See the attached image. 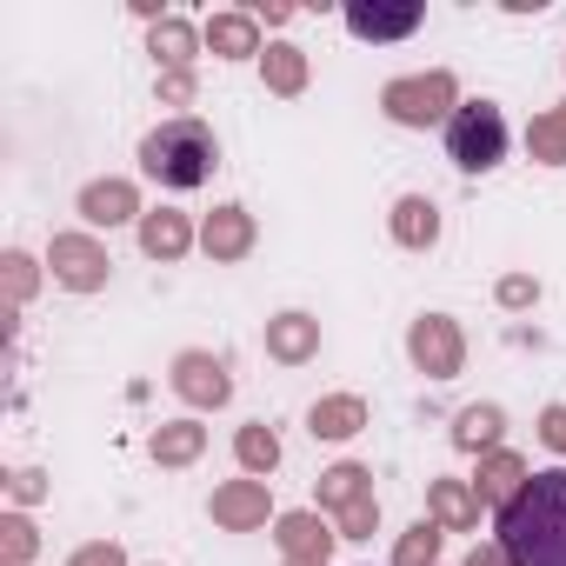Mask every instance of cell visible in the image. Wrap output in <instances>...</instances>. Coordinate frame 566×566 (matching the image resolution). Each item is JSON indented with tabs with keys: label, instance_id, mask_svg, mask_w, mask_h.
Instances as JSON below:
<instances>
[{
	"label": "cell",
	"instance_id": "1",
	"mask_svg": "<svg viewBox=\"0 0 566 566\" xmlns=\"http://www.w3.org/2000/svg\"><path fill=\"white\" fill-rule=\"evenodd\" d=\"M493 539L513 566H566V467H539L500 506Z\"/></svg>",
	"mask_w": 566,
	"mask_h": 566
},
{
	"label": "cell",
	"instance_id": "2",
	"mask_svg": "<svg viewBox=\"0 0 566 566\" xmlns=\"http://www.w3.org/2000/svg\"><path fill=\"white\" fill-rule=\"evenodd\" d=\"M213 167H220V140H213V127L200 114H167L160 127L140 134V174L154 187H167V193L207 187Z\"/></svg>",
	"mask_w": 566,
	"mask_h": 566
},
{
	"label": "cell",
	"instance_id": "3",
	"mask_svg": "<svg viewBox=\"0 0 566 566\" xmlns=\"http://www.w3.org/2000/svg\"><path fill=\"white\" fill-rule=\"evenodd\" d=\"M380 114H387L394 127H413V134L447 127V120L460 114V81H453L447 67H427V74H394V81L380 87Z\"/></svg>",
	"mask_w": 566,
	"mask_h": 566
},
{
	"label": "cell",
	"instance_id": "4",
	"mask_svg": "<svg viewBox=\"0 0 566 566\" xmlns=\"http://www.w3.org/2000/svg\"><path fill=\"white\" fill-rule=\"evenodd\" d=\"M506 114H500V101H460V114L447 120V160L460 167V174H493L500 160H506Z\"/></svg>",
	"mask_w": 566,
	"mask_h": 566
},
{
	"label": "cell",
	"instance_id": "5",
	"mask_svg": "<svg viewBox=\"0 0 566 566\" xmlns=\"http://www.w3.org/2000/svg\"><path fill=\"white\" fill-rule=\"evenodd\" d=\"M48 273H54V287H67V294H101L114 280V253H107L101 233L74 227V233L48 240Z\"/></svg>",
	"mask_w": 566,
	"mask_h": 566
},
{
	"label": "cell",
	"instance_id": "6",
	"mask_svg": "<svg viewBox=\"0 0 566 566\" xmlns=\"http://www.w3.org/2000/svg\"><path fill=\"white\" fill-rule=\"evenodd\" d=\"M407 360H413V374H427V380H460V374H467V334H460V321H453V314H420V321H407Z\"/></svg>",
	"mask_w": 566,
	"mask_h": 566
},
{
	"label": "cell",
	"instance_id": "7",
	"mask_svg": "<svg viewBox=\"0 0 566 566\" xmlns=\"http://www.w3.org/2000/svg\"><path fill=\"white\" fill-rule=\"evenodd\" d=\"M167 387H174L193 413H220V407L233 400V374H227V360L207 354V347H180V354L167 360Z\"/></svg>",
	"mask_w": 566,
	"mask_h": 566
},
{
	"label": "cell",
	"instance_id": "8",
	"mask_svg": "<svg viewBox=\"0 0 566 566\" xmlns=\"http://www.w3.org/2000/svg\"><path fill=\"white\" fill-rule=\"evenodd\" d=\"M420 21H427L420 0H347V34H354V41H374V48L413 41Z\"/></svg>",
	"mask_w": 566,
	"mask_h": 566
},
{
	"label": "cell",
	"instance_id": "9",
	"mask_svg": "<svg viewBox=\"0 0 566 566\" xmlns=\"http://www.w3.org/2000/svg\"><path fill=\"white\" fill-rule=\"evenodd\" d=\"M74 213L87 220V233H101V227H140V187L127 180V174H101V180H87L81 193H74Z\"/></svg>",
	"mask_w": 566,
	"mask_h": 566
},
{
	"label": "cell",
	"instance_id": "10",
	"mask_svg": "<svg viewBox=\"0 0 566 566\" xmlns=\"http://www.w3.org/2000/svg\"><path fill=\"white\" fill-rule=\"evenodd\" d=\"M207 513H213V526L220 533H260L266 520H280L273 513V493H266V480H220L213 486V500H207Z\"/></svg>",
	"mask_w": 566,
	"mask_h": 566
},
{
	"label": "cell",
	"instance_id": "11",
	"mask_svg": "<svg viewBox=\"0 0 566 566\" xmlns=\"http://www.w3.org/2000/svg\"><path fill=\"white\" fill-rule=\"evenodd\" d=\"M260 247V227H253V213L240 207V200H220L207 220H200V253L213 260V266H233V260H247Z\"/></svg>",
	"mask_w": 566,
	"mask_h": 566
},
{
	"label": "cell",
	"instance_id": "12",
	"mask_svg": "<svg viewBox=\"0 0 566 566\" xmlns=\"http://www.w3.org/2000/svg\"><path fill=\"white\" fill-rule=\"evenodd\" d=\"M334 520L321 513V506H294V513H280L273 520V546H280V559H334Z\"/></svg>",
	"mask_w": 566,
	"mask_h": 566
},
{
	"label": "cell",
	"instance_id": "13",
	"mask_svg": "<svg viewBox=\"0 0 566 566\" xmlns=\"http://www.w3.org/2000/svg\"><path fill=\"white\" fill-rule=\"evenodd\" d=\"M134 233H140V253L160 260V266H174V260H187V253L200 247V227H193L180 207H147Z\"/></svg>",
	"mask_w": 566,
	"mask_h": 566
},
{
	"label": "cell",
	"instance_id": "14",
	"mask_svg": "<svg viewBox=\"0 0 566 566\" xmlns=\"http://www.w3.org/2000/svg\"><path fill=\"white\" fill-rule=\"evenodd\" d=\"M260 347H266V360H280V367H307V360L321 354V321H314L307 307H287V314L266 321Z\"/></svg>",
	"mask_w": 566,
	"mask_h": 566
},
{
	"label": "cell",
	"instance_id": "15",
	"mask_svg": "<svg viewBox=\"0 0 566 566\" xmlns=\"http://www.w3.org/2000/svg\"><path fill=\"white\" fill-rule=\"evenodd\" d=\"M440 207H433V193H400L394 200V213H387V233H394V247H407V253H433L440 247Z\"/></svg>",
	"mask_w": 566,
	"mask_h": 566
},
{
	"label": "cell",
	"instance_id": "16",
	"mask_svg": "<svg viewBox=\"0 0 566 566\" xmlns=\"http://www.w3.org/2000/svg\"><path fill=\"white\" fill-rule=\"evenodd\" d=\"M200 34H207V54H213V61H260V54H266L260 21H253V14H240V8L207 14V21H200Z\"/></svg>",
	"mask_w": 566,
	"mask_h": 566
},
{
	"label": "cell",
	"instance_id": "17",
	"mask_svg": "<svg viewBox=\"0 0 566 566\" xmlns=\"http://www.w3.org/2000/svg\"><path fill=\"white\" fill-rule=\"evenodd\" d=\"M147 453H154V467H193L200 453H207V427H200V413H180V420H160L154 433H147Z\"/></svg>",
	"mask_w": 566,
	"mask_h": 566
},
{
	"label": "cell",
	"instance_id": "18",
	"mask_svg": "<svg viewBox=\"0 0 566 566\" xmlns=\"http://www.w3.org/2000/svg\"><path fill=\"white\" fill-rule=\"evenodd\" d=\"M500 440H506V407L500 400H473V407H460L453 413V447L460 453H500Z\"/></svg>",
	"mask_w": 566,
	"mask_h": 566
},
{
	"label": "cell",
	"instance_id": "19",
	"mask_svg": "<svg viewBox=\"0 0 566 566\" xmlns=\"http://www.w3.org/2000/svg\"><path fill=\"white\" fill-rule=\"evenodd\" d=\"M427 520L447 533H473L480 526V493L473 480H427Z\"/></svg>",
	"mask_w": 566,
	"mask_h": 566
},
{
	"label": "cell",
	"instance_id": "20",
	"mask_svg": "<svg viewBox=\"0 0 566 566\" xmlns=\"http://www.w3.org/2000/svg\"><path fill=\"white\" fill-rule=\"evenodd\" d=\"M260 81H266V94H280V101H301L307 81H314L307 48H294V41H266V54H260Z\"/></svg>",
	"mask_w": 566,
	"mask_h": 566
},
{
	"label": "cell",
	"instance_id": "21",
	"mask_svg": "<svg viewBox=\"0 0 566 566\" xmlns=\"http://www.w3.org/2000/svg\"><path fill=\"white\" fill-rule=\"evenodd\" d=\"M360 427H367V400H360V394H321V400L307 407V433H314V440H334V447H340V440H354Z\"/></svg>",
	"mask_w": 566,
	"mask_h": 566
},
{
	"label": "cell",
	"instance_id": "22",
	"mask_svg": "<svg viewBox=\"0 0 566 566\" xmlns=\"http://www.w3.org/2000/svg\"><path fill=\"white\" fill-rule=\"evenodd\" d=\"M526 480H533V467H526L513 447H500V453H486V460H480V473H473V493H480V506H493V513H500V506H506V500H513Z\"/></svg>",
	"mask_w": 566,
	"mask_h": 566
},
{
	"label": "cell",
	"instance_id": "23",
	"mask_svg": "<svg viewBox=\"0 0 566 566\" xmlns=\"http://www.w3.org/2000/svg\"><path fill=\"white\" fill-rule=\"evenodd\" d=\"M207 48V34L193 28V21H180V14H167V21H154L147 28V54L160 61V74H174V67H193V54Z\"/></svg>",
	"mask_w": 566,
	"mask_h": 566
},
{
	"label": "cell",
	"instance_id": "24",
	"mask_svg": "<svg viewBox=\"0 0 566 566\" xmlns=\"http://www.w3.org/2000/svg\"><path fill=\"white\" fill-rule=\"evenodd\" d=\"M367 493H374V473H367L360 460H340V467H327V473H321L314 506L334 520V513H347V506H354V500H367Z\"/></svg>",
	"mask_w": 566,
	"mask_h": 566
},
{
	"label": "cell",
	"instance_id": "25",
	"mask_svg": "<svg viewBox=\"0 0 566 566\" xmlns=\"http://www.w3.org/2000/svg\"><path fill=\"white\" fill-rule=\"evenodd\" d=\"M233 460H240L247 480H266V473L280 467V433H273L266 420H247V427L233 433Z\"/></svg>",
	"mask_w": 566,
	"mask_h": 566
},
{
	"label": "cell",
	"instance_id": "26",
	"mask_svg": "<svg viewBox=\"0 0 566 566\" xmlns=\"http://www.w3.org/2000/svg\"><path fill=\"white\" fill-rule=\"evenodd\" d=\"M526 160L533 167H566V101L526 120Z\"/></svg>",
	"mask_w": 566,
	"mask_h": 566
},
{
	"label": "cell",
	"instance_id": "27",
	"mask_svg": "<svg viewBox=\"0 0 566 566\" xmlns=\"http://www.w3.org/2000/svg\"><path fill=\"white\" fill-rule=\"evenodd\" d=\"M0 294H8V307L21 314V307L41 294V260L21 253V247H8V253H0Z\"/></svg>",
	"mask_w": 566,
	"mask_h": 566
},
{
	"label": "cell",
	"instance_id": "28",
	"mask_svg": "<svg viewBox=\"0 0 566 566\" xmlns=\"http://www.w3.org/2000/svg\"><path fill=\"white\" fill-rule=\"evenodd\" d=\"M34 553H41V526L21 506H8L0 513V566H28Z\"/></svg>",
	"mask_w": 566,
	"mask_h": 566
},
{
	"label": "cell",
	"instance_id": "29",
	"mask_svg": "<svg viewBox=\"0 0 566 566\" xmlns=\"http://www.w3.org/2000/svg\"><path fill=\"white\" fill-rule=\"evenodd\" d=\"M440 533H447V526L413 520V526L394 539V566H440Z\"/></svg>",
	"mask_w": 566,
	"mask_h": 566
},
{
	"label": "cell",
	"instance_id": "30",
	"mask_svg": "<svg viewBox=\"0 0 566 566\" xmlns=\"http://www.w3.org/2000/svg\"><path fill=\"white\" fill-rule=\"evenodd\" d=\"M493 301H500L506 314H533V307H539V280H533V273H500V280H493Z\"/></svg>",
	"mask_w": 566,
	"mask_h": 566
},
{
	"label": "cell",
	"instance_id": "31",
	"mask_svg": "<svg viewBox=\"0 0 566 566\" xmlns=\"http://www.w3.org/2000/svg\"><path fill=\"white\" fill-rule=\"evenodd\" d=\"M334 533H340V539H374V533H380V493H367V500H354L347 513H334Z\"/></svg>",
	"mask_w": 566,
	"mask_h": 566
},
{
	"label": "cell",
	"instance_id": "32",
	"mask_svg": "<svg viewBox=\"0 0 566 566\" xmlns=\"http://www.w3.org/2000/svg\"><path fill=\"white\" fill-rule=\"evenodd\" d=\"M154 94H160V107L187 114V107H193V94H200V81H193V67H174V74H160V81H154Z\"/></svg>",
	"mask_w": 566,
	"mask_h": 566
},
{
	"label": "cell",
	"instance_id": "33",
	"mask_svg": "<svg viewBox=\"0 0 566 566\" xmlns=\"http://www.w3.org/2000/svg\"><path fill=\"white\" fill-rule=\"evenodd\" d=\"M8 500H14L21 513L41 506V500H48V467H14V473H8Z\"/></svg>",
	"mask_w": 566,
	"mask_h": 566
},
{
	"label": "cell",
	"instance_id": "34",
	"mask_svg": "<svg viewBox=\"0 0 566 566\" xmlns=\"http://www.w3.org/2000/svg\"><path fill=\"white\" fill-rule=\"evenodd\" d=\"M67 566H134V559H127V546H120V539H87V546H74V553H67Z\"/></svg>",
	"mask_w": 566,
	"mask_h": 566
},
{
	"label": "cell",
	"instance_id": "35",
	"mask_svg": "<svg viewBox=\"0 0 566 566\" xmlns=\"http://www.w3.org/2000/svg\"><path fill=\"white\" fill-rule=\"evenodd\" d=\"M539 447L566 453V407H559V400H553V407H539Z\"/></svg>",
	"mask_w": 566,
	"mask_h": 566
},
{
	"label": "cell",
	"instance_id": "36",
	"mask_svg": "<svg viewBox=\"0 0 566 566\" xmlns=\"http://www.w3.org/2000/svg\"><path fill=\"white\" fill-rule=\"evenodd\" d=\"M467 566H513V559L500 553V539H480V546L467 553Z\"/></svg>",
	"mask_w": 566,
	"mask_h": 566
},
{
	"label": "cell",
	"instance_id": "37",
	"mask_svg": "<svg viewBox=\"0 0 566 566\" xmlns=\"http://www.w3.org/2000/svg\"><path fill=\"white\" fill-rule=\"evenodd\" d=\"M280 566H327V559H280Z\"/></svg>",
	"mask_w": 566,
	"mask_h": 566
},
{
	"label": "cell",
	"instance_id": "38",
	"mask_svg": "<svg viewBox=\"0 0 566 566\" xmlns=\"http://www.w3.org/2000/svg\"><path fill=\"white\" fill-rule=\"evenodd\" d=\"M154 566H160V559H154Z\"/></svg>",
	"mask_w": 566,
	"mask_h": 566
}]
</instances>
